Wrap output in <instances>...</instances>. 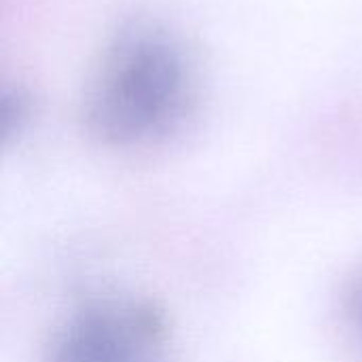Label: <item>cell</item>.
Segmentation results:
<instances>
[{"label":"cell","mask_w":362,"mask_h":362,"mask_svg":"<svg viewBox=\"0 0 362 362\" xmlns=\"http://www.w3.org/2000/svg\"><path fill=\"white\" fill-rule=\"evenodd\" d=\"M195 83L193 59L176 34L134 23L104 51L85 93V121L108 144L159 142L189 117Z\"/></svg>","instance_id":"obj_1"},{"label":"cell","mask_w":362,"mask_h":362,"mask_svg":"<svg viewBox=\"0 0 362 362\" xmlns=\"http://www.w3.org/2000/svg\"><path fill=\"white\" fill-rule=\"evenodd\" d=\"M45 362H172V331L144 297L95 295L57 322Z\"/></svg>","instance_id":"obj_2"},{"label":"cell","mask_w":362,"mask_h":362,"mask_svg":"<svg viewBox=\"0 0 362 362\" xmlns=\"http://www.w3.org/2000/svg\"><path fill=\"white\" fill-rule=\"evenodd\" d=\"M346 318L356 344L362 348V269L346 293Z\"/></svg>","instance_id":"obj_3"}]
</instances>
